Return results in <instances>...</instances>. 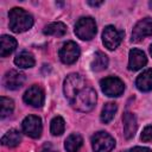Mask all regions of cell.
<instances>
[{"label": "cell", "instance_id": "cell-1", "mask_svg": "<svg viewBox=\"0 0 152 152\" xmlns=\"http://www.w3.org/2000/svg\"><path fill=\"white\" fill-rule=\"evenodd\" d=\"M10 28L15 33H21L33 26V17L24 8L14 7L8 13Z\"/></svg>", "mask_w": 152, "mask_h": 152}, {"label": "cell", "instance_id": "cell-2", "mask_svg": "<svg viewBox=\"0 0 152 152\" xmlns=\"http://www.w3.org/2000/svg\"><path fill=\"white\" fill-rule=\"evenodd\" d=\"M96 93L90 87H83L71 101L72 107L78 112H90L96 104Z\"/></svg>", "mask_w": 152, "mask_h": 152}, {"label": "cell", "instance_id": "cell-3", "mask_svg": "<svg viewBox=\"0 0 152 152\" xmlns=\"http://www.w3.org/2000/svg\"><path fill=\"white\" fill-rule=\"evenodd\" d=\"M96 23L91 17L80 18L75 25V34L82 40H90L96 34Z\"/></svg>", "mask_w": 152, "mask_h": 152}, {"label": "cell", "instance_id": "cell-4", "mask_svg": "<svg viewBox=\"0 0 152 152\" xmlns=\"http://www.w3.org/2000/svg\"><path fill=\"white\" fill-rule=\"evenodd\" d=\"M84 87V81L82 78V76L80 74H70L66 76V78L64 80V84H63V90H64V95L65 97L69 100V102L71 103V101L74 100L75 95Z\"/></svg>", "mask_w": 152, "mask_h": 152}, {"label": "cell", "instance_id": "cell-5", "mask_svg": "<svg viewBox=\"0 0 152 152\" xmlns=\"http://www.w3.org/2000/svg\"><path fill=\"white\" fill-rule=\"evenodd\" d=\"M91 146L94 152H110L115 146V140L107 132L100 131L91 137Z\"/></svg>", "mask_w": 152, "mask_h": 152}, {"label": "cell", "instance_id": "cell-6", "mask_svg": "<svg viewBox=\"0 0 152 152\" xmlns=\"http://www.w3.org/2000/svg\"><path fill=\"white\" fill-rule=\"evenodd\" d=\"M100 86H101V89L104 93V95L110 96V97L120 96L125 90L124 82L120 78L114 77V76H109V77L102 78L100 81Z\"/></svg>", "mask_w": 152, "mask_h": 152}, {"label": "cell", "instance_id": "cell-7", "mask_svg": "<svg viewBox=\"0 0 152 152\" xmlns=\"http://www.w3.org/2000/svg\"><path fill=\"white\" fill-rule=\"evenodd\" d=\"M122 38H124V32L119 31L116 27L112 25H108L104 27L103 33H102V42H103V45L108 50L116 49L120 45Z\"/></svg>", "mask_w": 152, "mask_h": 152}, {"label": "cell", "instance_id": "cell-8", "mask_svg": "<svg viewBox=\"0 0 152 152\" xmlns=\"http://www.w3.org/2000/svg\"><path fill=\"white\" fill-rule=\"evenodd\" d=\"M21 128H23V132L26 135H28L33 139L39 138L40 134H42V131H43L42 120L37 115H28L23 120Z\"/></svg>", "mask_w": 152, "mask_h": 152}, {"label": "cell", "instance_id": "cell-9", "mask_svg": "<svg viewBox=\"0 0 152 152\" xmlns=\"http://www.w3.org/2000/svg\"><path fill=\"white\" fill-rule=\"evenodd\" d=\"M80 48L75 42H66L59 50V58L64 64H72L80 57Z\"/></svg>", "mask_w": 152, "mask_h": 152}, {"label": "cell", "instance_id": "cell-10", "mask_svg": "<svg viewBox=\"0 0 152 152\" xmlns=\"http://www.w3.org/2000/svg\"><path fill=\"white\" fill-rule=\"evenodd\" d=\"M152 34V18L147 17L139 20L132 31V42H140L142 38Z\"/></svg>", "mask_w": 152, "mask_h": 152}, {"label": "cell", "instance_id": "cell-11", "mask_svg": "<svg viewBox=\"0 0 152 152\" xmlns=\"http://www.w3.org/2000/svg\"><path fill=\"white\" fill-rule=\"evenodd\" d=\"M23 99L25 103L32 107H36V108H40L44 104V91L40 87L32 86L25 91Z\"/></svg>", "mask_w": 152, "mask_h": 152}, {"label": "cell", "instance_id": "cell-12", "mask_svg": "<svg viewBox=\"0 0 152 152\" xmlns=\"http://www.w3.org/2000/svg\"><path fill=\"white\" fill-rule=\"evenodd\" d=\"M25 75L17 70H10L4 76V86L10 90H17L25 83Z\"/></svg>", "mask_w": 152, "mask_h": 152}, {"label": "cell", "instance_id": "cell-13", "mask_svg": "<svg viewBox=\"0 0 152 152\" xmlns=\"http://www.w3.org/2000/svg\"><path fill=\"white\" fill-rule=\"evenodd\" d=\"M147 63V58L144 51L139 49H132L128 55V69L137 71L145 66Z\"/></svg>", "mask_w": 152, "mask_h": 152}, {"label": "cell", "instance_id": "cell-14", "mask_svg": "<svg viewBox=\"0 0 152 152\" xmlns=\"http://www.w3.org/2000/svg\"><path fill=\"white\" fill-rule=\"evenodd\" d=\"M122 121H124V135H125V138L126 139L133 138L135 132H137V128H138L135 115L131 112H126L122 116Z\"/></svg>", "mask_w": 152, "mask_h": 152}, {"label": "cell", "instance_id": "cell-15", "mask_svg": "<svg viewBox=\"0 0 152 152\" xmlns=\"http://www.w3.org/2000/svg\"><path fill=\"white\" fill-rule=\"evenodd\" d=\"M135 86L140 91L152 90V69L142 71L135 80Z\"/></svg>", "mask_w": 152, "mask_h": 152}, {"label": "cell", "instance_id": "cell-16", "mask_svg": "<svg viewBox=\"0 0 152 152\" xmlns=\"http://www.w3.org/2000/svg\"><path fill=\"white\" fill-rule=\"evenodd\" d=\"M17 48V40L7 34H4L0 39V55L1 57H7Z\"/></svg>", "mask_w": 152, "mask_h": 152}, {"label": "cell", "instance_id": "cell-17", "mask_svg": "<svg viewBox=\"0 0 152 152\" xmlns=\"http://www.w3.org/2000/svg\"><path fill=\"white\" fill-rule=\"evenodd\" d=\"M14 64L21 69H27V68H32L34 65V58L32 56L31 52L28 51H21L20 53H18L14 58Z\"/></svg>", "mask_w": 152, "mask_h": 152}, {"label": "cell", "instance_id": "cell-18", "mask_svg": "<svg viewBox=\"0 0 152 152\" xmlns=\"http://www.w3.org/2000/svg\"><path fill=\"white\" fill-rule=\"evenodd\" d=\"M44 34L48 36H55V37H62L66 33V26L65 24L61 23V21H56V23H51L49 25H46L43 30Z\"/></svg>", "mask_w": 152, "mask_h": 152}, {"label": "cell", "instance_id": "cell-19", "mask_svg": "<svg viewBox=\"0 0 152 152\" xmlns=\"http://www.w3.org/2000/svg\"><path fill=\"white\" fill-rule=\"evenodd\" d=\"M82 144H83L82 137L77 133H74L66 138L64 142V148L66 150V152H77L81 148Z\"/></svg>", "mask_w": 152, "mask_h": 152}, {"label": "cell", "instance_id": "cell-20", "mask_svg": "<svg viewBox=\"0 0 152 152\" xmlns=\"http://www.w3.org/2000/svg\"><path fill=\"white\" fill-rule=\"evenodd\" d=\"M20 140H21V135H20L19 131L13 128V129H10L1 138V144L5 146H8V147H15L19 145Z\"/></svg>", "mask_w": 152, "mask_h": 152}, {"label": "cell", "instance_id": "cell-21", "mask_svg": "<svg viewBox=\"0 0 152 152\" xmlns=\"http://www.w3.org/2000/svg\"><path fill=\"white\" fill-rule=\"evenodd\" d=\"M107 65H108V57L101 51L95 52L94 58L90 63L91 70L93 71H102L107 68Z\"/></svg>", "mask_w": 152, "mask_h": 152}, {"label": "cell", "instance_id": "cell-22", "mask_svg": "<svg viewBox=\"0 0 152 152\" xmlns=\"http://www.w3.org/2000/svg\"><path fill=\"white\" fill-rule=\"evenodd\" d=\"M116 110H118L116 103H114V102H108V103H106V104L103 106V108H102V112H101V121H102L103 124L110 122V121L113 120V118H114Z\"/></svg>", "mask_w": 152, "mask_h": 152}, {"label": "cell", "instance_id": "cell-23", "mask_svg": "<svg viewBox=\"0 0 152 152\" xmlns=\"http://www.w3.org/2000/svg\"><path fill=\"white\" fill-rule=\"evenodd\" d=\"M65 128V122L62 116H55L50 122V131L53 135H61L63 134Z\"/></svg>", "mask_w": 152, "mask_h": 152}, {"label": "cell", "instance_id": "cell-24", "mask_svg": "<svg viewBox=\"0 0 152 152\" xmlns=\"http://www.w3.org/2000/svg\"><path fill=\"white\" fill-rule=\"evenodd\" d=\"M0 104H1V118H6L8 116L13 109H14V102L13 100L6 97V96H1L0 99Z\"/></svg>", "mask_w": 152, "mask_h": 152}, {"label": "cell", "instance_id": "cell-25", "mask_svg": "<svg viewBox=\"0 0 152 152\" xmlns=\"http://www.w3.org/2000/svg\"><path fill=\"white\" fill-rule=\"evenodd\" d=\"M141 140L145 142H152V125L146 126L141 133Z\"/></svg>", "mask_w": 152, "mask_h": 152}, {"label": "cell", "instance_id": "cell-26", "mask_svg": "<svg viewBox=\"0 0 152 152\" xmlns=\"http://www.w3.org/2000/svg\"><path fill=\"white\" fill-rule=\"evenodd\" d=\"M126 152H151V150L148 147H144V146H135V147L129 148Z\"/></svg>", "mask_w": 152, "mask_h": 152}, {"label": "cell", "instance_id": "cell-27", "mask_svg": "<svg viewBox=\"0 0 152 152\" xmlns=\"http://www.w3.org/2000/svg\"><path fill=\"white\" fill-rule=\"evenodd\" d=\"M87 4L93 6V7H99V6H101L103 4V1H87Z\"/></svg>", "mask_w": 152, "mask_h": 152}, {"label": "cell", "instance_id": "cell-28", "mask_svg": "<svg viewBox=\"0 0 152 152\" xmlns=\"http://www.w3.org/2000/svg\"><path fill=\"white\" fill-rule=\"evenodd\" d=\"M42 152H58V151H56V150H53L50 145H45L44 146V148L42 150Z\"/></svg>", "mask_w": 152, "mask_h": 152}, {"label": "cell", "instance_id": "cell-29", "mask_svg": "<svg viewBox=\"0 0 152 152\" xmlns=\"http://www.w3.org/2000/svg\"><path fill=\"white\" fill-rule=\"evenodd\" d=\"M150 53H151V56H152V44H151V48H150Z\"/></svg>", "mask_w": 152, "mask_h": 152}, {"label": "cell", "instance_id": "cell-30", "mask_svg": "<svg viewBox=\"0 0 152 152\" xmlns=\"http://www.w3.org/2000/svg\"><path fill=\"white\" fill-rule=\"evenodd\" d=\"M150 6H151V8H152V2H150Z\"/></svg>", "mask_w": 152, "mask_h": 152}]
</instances>
